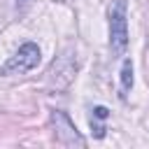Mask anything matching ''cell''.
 <instances>
[{
  "instance_id": "277c9868",
  "label": "cell",
  "mask_w": 149,
  "mask_h": 149,
  "mask_svg": "<svg viewBox=\"0 0 149 149\" xmlns=\"http://www.w3.org/2000/svg\"><path fill=\"white\" fill-rule=\"evenodd\" d=\"M130 86H133V63L123 61V68H121V88H123V95H126V91H130Z\"/></svg>"
},
{
  "instance_id": "7a4b0ae2",
  "label": "cell",
  "mask_w": 149,
  "mask_h": 149,
  "mask_svg": "<svg viewBox=\"0 0 149 149\" xmlns=\"http://www.w3.org/2000/svg\"><path fill=\"white\" fill-rule=\"evenodd\" d=\"M40 63V49L35 42H26L19 47V51L14 56H9L2 68H0V74L2 77H9V74H23L28 70H33L35 65Z\"/></svg>"
},
{
  "instance_id": "3957f363",
  "label": "cell",
  "mask_w": 149,
  "mask_h": 149,
  "mask_svg": "<svg viewBox=\"0 0 149 149\" xmlns=\"http://www.w3.org/2000/svg\"><path fill=\"white\" fill-rule=\"evenodd\" d=\"M51 119H54V126H56V140L61 144H65V147H74V144L77 147H84V137L77 133L74 123L63 112H54Z\"/></svg>"
},
{
  "instance_id": "6da1fadb",
  "label": "cell",
  "mask_w": 149,
  "mask_h": 149,
  "mask_svg": "<svg viewBox=\"0 0 149 149\" xmlns=\"http://www.w3.org/2000/svg\"><path fill=\"white\" fill-rule=\"evenodd\" d=\"M109 49L114 58H121L128 49V16L126 0H114L109 7Z\"/></svg>"
},
{
  "instance_id": "5b68a950",
  "label": "cell",
  "mask_w": 149,
  "mask_h": 149,
  "mask_svg": "<svg viewBox=\"0 0 149 149\" xmlns=\"http://www.w3.org/2000/svg\"><path fill=\"white\" fill-rule=\"evenodd\" d=\"M95 119H98V121H105V119H100V116H95ZM91 128H93V135H95V137H102V135H105V126H102V123H95L93 119H91Z\"/></svg>"
}]
</instances>
